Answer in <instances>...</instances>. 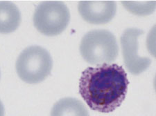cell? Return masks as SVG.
<instances>
[{
  "label": "cell",
  "instance_id": "6da1fadb",
  "mask_svg": "<svg viewBox=\"0 0 156 116\" xmlns=\"http://www.w3.org/2000/svg\"><path fill=\"white\" fill-rule=\"evenodd\" d=\"M129 84L127 74L117 64L88 67L82 73L79 93L91 109L108 113L119 107Z\"/></svg>",
  "mask_w": 156,
  "mask_h": 116
},
{
  "label": "cell",
  "instance_id": "7a4b0ae2",
  "mask_svg": "<svg viewBox=\"0 0 156 116\" xmlns=\"http://www.w3.org/2000/svg\"><path fill=\"white\" fill-rule=\"evenodd\" d=\"M80 52L89 64H104L115 60L119 53V47L111 32L107 30H94L83 37Z\"/></svg>",
  "mask_w": 156,
  "mask_h": 116
},
{
  "label": "cell",
  "instance_id": "3957f363",
  "mask_svg": "<svg viewBox=\"0 0 156 116\" xmlns=\"http://www.w3.org/2000/svg\"><path fill=\"white\" fill-rule=\"evenodd\" d=\"M52 58L44 48L32 46L25 49L16 62V70L20 79L29 84H37L51 73Z\"/></svg>",
  "mask_w": 156,
  "mask_h": 116
},
{
  "label": "cell",
  "instance_id": "277c9868",
  "mask_svg": "<svg viewBox=\"0 0 156 116\" xmlns=\"http://www.w3.org/2000/svg\"><path fill=\"white\" fill-rule=\"evenodd\" d=\"M70 12L63 2L47 1L40 4L34 15V26L47 36H55L63 32L68 26Z\"/></svg>",
  "mask_w": 156,
  "mask_h": 116
},
{
  "label": "cell",
  "instance_id": "5b68a950",
  "mask_svg": "<svg viewBox=\"0 0 156 116\" xmlns=\"http://www.w3.org/2000/svg\"><path fill=\"white\" fill-rule=\"evenodd\" d=\"M144 34V31L136 28L125 30L121 37L123 55L126 67L130 73L140 75L145 71L151 64V60L147 57H141L138 52V38Z\"/></svg>",
  "mask_w": 156,
  "mask_h": 116
},
{
  "label": "cell",
  "instance_id": "8992f818",
  "mask_svg": "<svg viewBox=\"0 0 156 116\" xmlns=\"http://www.w3.org/2000/svg\"><path fill=\"white\" fill-rule=\"evenodd\" d=\"M79 11L85 21L92 24H105L113 19L117 6L113 1H82Z\"/></svg>",
  "mask_w": 156,
  "mask_h": 116
},
{
  "label": "cell",
  "instance_id": "52a82bcc",
  "mask_svg": "<svg viewBox=\"0 0 156 116\" xmlns=\"http://www.w3.org/2000/svg\"><path fill=\"white\" fill-rule=\"evenodd\" d=\"M21 23L20 10L12 2H0V33L16 31Z\"/></svg>",
  "mask_w": 156,
  "mask_h": 116
},
{
  "label": "cell",
  "instance_id": "ba28073f",
  "mask_svg": "<svg viewBox=\"0 0 156 116\" xmlns=\"http://www.w3.org/2000/svg\"><path fill=\"white\" fill-rule=\"evenodd\" d=\"M51 116H89V113L81 101L76 98L65 97L54 105Z\"/></svg>",
  "mask_w": 156,
  "mask_h": 116
},
{
  "label": "cell",
  "instance_id": "9c48e42d",
  "mask_svg": "<svg viewBox=\"0 0 156 116\" xmlns=\"http://www.w3.org/2000/svg\"><path fill=\"white\" fill-rule=\"evenodd\" d=\"M128 11L137 15H147L153 12L155 2H122Z\"/></svg>",
  "mask_w": 156,
  "mask_h": 116
},
{
  "label": "cell",
  "instance_id": "30bf717a",
  "mask_svg": "<svg viewBox=\"0 0 156 116\" xmlns=\"http://www.w3.org/2000/svg\"><path fill=\"white\" fill-rule=\"evenodd\" d=\"M0 116H4V107L1 101H0Z\"/></svg>",
  "mask_w": 156,
  "mask_h": 116
}]
</instances>
